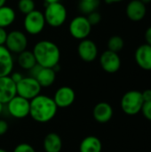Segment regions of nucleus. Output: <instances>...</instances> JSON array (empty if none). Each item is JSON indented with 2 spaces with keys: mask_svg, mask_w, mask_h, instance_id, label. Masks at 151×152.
<instances>
[{
  "mask_svg": "<svg viewBox=\"0 0 151 152\" xmlns=\"http://www.w3.org/2000/svg\"><path fill=\"white\" fill-rule=\"evenodd\" d=\"M58 107L53 98L39 94L29 102V116L38 123L51 121L56 115Z\"/></svg>",
  "mask_w": 151,
  "mask_h": 152,
  "instance_id": "f257e3e1",
  "label": "nucleus"
},
{
  "mask_svg": "<svg viewBox=\"0 0 151 152\" xmlns=\"http://www.w3.org/2000/svg\"><path fill=\"white\" fill-rule=\"evenodd\" d=\"M33 53L36 63L43 68H54L59 64L61 52L58 45L50 40H41L37 42L34 48Z\"/></svg>",
  "mask_w": 151,
  "mask_h": 152,
  "instance_id": "f03ea898",
  "label": "nucleus"
},
{
  "mask_svg": "<svg viewBox=\"0 0 151 152\" xmlns=\"http://www.w3.org/2000/svg\"><path fill=\"white\" fill-rule=\"evenodd\" d=\"M67 15V9L61 2L45 5L44 16L45 22L51 27H61L66 21Z\"/></svg>",
  "mask_w": 151,
  "mask_h": 152,
  "instance_id": "7ed1b4c3",
  "label": "nucleus"
},
{
  "mask_svg": "<svg viewBox=\"0 0 151 152\" xmlns=\"http://www.w3.org/2000/svg\"><path fill=\"white\" fill-rule=\"evenodd\" d=\"M144 101L142 92L132 90L125 93L121 99V109L129 116H133L141 112Z\"/></svg>",
  "mask_w": 151,
  "mask_h": 152,
  "instance_id": "20e7f679",
  "label": "nucleus"
},
{
  "mask_svg": "<svg viewBox=\"0 0 151 152\" xmlns=\"http://www.w3.org/2000/svg\"><path fill=\"white\" fill-rule=\"evenodd\" d=\"M41 86L36 78L31 77H23L19 83L16 84L17 95L31 101L35 97L40 94Z\"/></svg>",
  "mask_w": 151,
  "mask_h": 152,
  "instance_id": "39448f33",
  "label": "nucleus"
},
{
  "mask_svg": "<svg viewBox=\"0 0 151 152\" xmlns=\"http://www.w3.org/2000/svg\"><path fill=\"white\" fill-rule=\"evenodd\" d=\"M69 30L74 38L77 40H84L89 37L92 31V25L88 21L86 16L79 15L70 21Z\"/></svg>",
  "mask_w": 151,
  "mask_h": 152,
  "instance_id": "423d86ee",
  "label": "nucleus"
},
{
  "mask_svg": "<svg viewBox=\"0 0 151 152\" xmlns=\"http://www.w3.org/2000/svg\"><path fill=\"white\" fill-rule=\"evenodd\" d=\"M44 12L38 10H34L31 12L25 15L24 18V28L29 35H37L41 33L45 26Z\"/></svg>",
  "mask_w": 151,
  "mask_h": 152,
  "instance_id": "0eeeda50",
  "label": "nucleus"
},
{
  "mask_svg": "<svg viewBox=\"0 0 151 152\" xmlns=\"http://www.w3.org/2000/svg\"><path fill=\"white\" fill-rule=\"evenodd\" d=\"M4 46L12 53H20L27 49L28 38L26 35L20 30H12L8 33Z\"/></svg>",
  "mask_w": 151,
  "mask_h": 152,
  "instance_id": "6e6552de",
  "label": "nucleus"
},
{
  "mask_svg": "<svg viewBox=\"0 0 151 152\" xmlns=\"http://www.w3.org/2000/svg\"><path fill=\"white\" fill-rule=\"evenodd\" d=\"M29 102L19 95L13 97L8 103V111L10 115L15 118H25L29 115Z\"/></svg>",
  "mask_w": 151,
  "mask_h": 152,
  "instance_id": "1a4fd4ad",
  "label": "nucleus"
},
{
  "mask_svg": "<svg viewBox=\"0 0 151 152\" xmlns=\"http://www.w3.org/2000/svg\"><path fill=\"white\" fill-rule=\"evenodd\" d=\"M100 63L102 69L108 73H116L121 67V59L118 53L107 50L100 57Z\"/></svg>",
  "mask_w": 151,
  "mask_h": 152,
  "instance_id": "9d476101",
  "label": "nucleus"
},
{
  "mask_svg": "<svg viewBox=\"0 0 151 152\" xmlns=\"http://www.w3.org/2000/svg\"><path fill=\"white\" fill-rule=\"evenodd\" d=\"M77 53L84 61L92 62L98 56V47L93 40L86 38L81 40L77 46Z\"/></svg>",
  "mask_w": 151,
  "mask_h": 152,
  "instance_id": "9b49d317",
  "label": "nucleus"
},
{
  "mask_svg": "<svg viewBox=\"0 0 151 152\" xmlns=\"http://www.w3.org/2000/svg\"><path fill=\"white\" fill-rule=\"evenodd\" d=\"M17 95L16 84L12 80L10 76L0 77V102L7 104L13 97Z\"/></svg>",
  "mask_w": 151,
  "mask_h": 152,
  "instance_id": "f8f14e48",
  "label": "nucleus"
},
{
  "mask_svg": "<svg viewBox=\"0 0 151 152\" xmlns=\"http://www.w3.org/2000/svg\"><path fill=\"white\" fill-rule=\"evenodd\" d=\"M53 101L58 108H68L76 99L75 91L69 86H61L54 94Z\"/></svg>",
  "mask_w": 151,
  "mask_h": 152,
  "instance_id": "ddd939ff",
  "label": "nucleus"
},
{
  "mask_svg": "<svg viewBox=\"0 0 151 152\" xmlns=\"http://www.w3.org/2000/svg\"><path fill=\"white\" fill-rule=\"evenodd\" d=\"M125 12L127 17L134 22L141 21L144 19L147 13L146 4L140 0H132L128 3Z\"/></svg>",
  "mask_w": 151,
  "mask_h": 152,
  "instance_id": "4468645a",
  "label": "nucleus"
},
{
  "mask_svg": "<svg viewBox=\"0 0 151 152\" xmlns=\"http://www.w3.org/2000/svg\"><path fill=\"white\" fill-rule=\"evenodd\" d=\"M134 58L137 65L141 69L151 70V45L148 44L140 45L135 51Z\"/></svg>",
  "mask_w": 151,
  "mask_h": 152,
  "instance_id": "2eb2a0df",
  "label": "nucleus"
},
{
  "mask_svg": "<svg viewBox=\"0 0 151 152\" xmlns=\"http://www.w3.org/2000/svg\"><path fill=\"white\" fill-rule=\"evenodd\" d=\"M13 69L12 53L4 46L0 45V77L9 76Z\"/></svg>",
  "mask_w": 151,
  "mask_h": 152,
  "instance_id": "dca6fc26",
  "label": "nucleus"
},
{
  "mask_svg": "<svg viewBox=\"0 0 151 152\" xmlns=\"http://www.w3.org/2000/svg\"><path fill=\"white\" fill-rule=\"evenodd\" d=\"M93 118L101 123L104 124L109 122L113 117V109L108 102H99L95 105L93 110Z\"/></svg>",
  "mask_w": 151,
  "mask_h": 152,
  "instance_id": "f3484780",
  "label": "nucleus"
},
{
  "mask_svg": "<svg viewBox=\"0 0 151 152\" xmlns=\"http://www.w3.org/2000/svg\"><path fill=\"white\" fill-rule=\"evenodd\" d=\"M101 150L102 143L101 140L93 135L84 138L79 145L80 152H101Z\"/></svg>",
  "mask_w": 151,
  "mask_h": 152,
  "instance_id": "a211bd4d",
  "label": "nucleus"
},
{
  "mask_svg": "<svg viewBox=\"0 0 151 152\" xmlns=\"http://www.w3.org/2000/svg\"><path fill=\"white\" fill-rule=\"evenodd\" d=\"M43 146L45 152H61L62 148L61 138L56 133H50L44 137Z\"/></svg>",
  "mask_w": 151,
  "mask_h": 152,
  "instance_id": "6ab92c4d",
  "label": "nucleus"
},
{
  "mask_svg": "<svg viewBox=\"0 0 151 152\" xmlns=\"http://www.w3.org/2000/svg\"><path fill=\"white\" fill-rule=\"evenodd\" d=\"M35 78L41 87H49L55 81L56 72L51 68H42Z\"/></svg>",
  "mask_w": 151,
  "mask_h": 152,
  "instance_id": "aec40b11",
  "label": "nucleus"
},
{
  "mask_svg": "<svg viewBox=\"0 0 151 152\" xmlns=\"http://www.w3.org/2000/svg\"><path fill=\"white\" fill-rule=\"evenodd\" d=\"M16 14L14 10L10 7L4 5L0 7V28H6L13 23L15 20Z\"/></svg>",
  "mask_w": 151,
  "mask_h": 152,
  "instance_id": "412c9836",
  "label": "nucleus"
},
{
  "mask_svg": "<svg viewBox=\"0 0 151 152\" xmlns=\"http://www.w3.org/2000/svg\"><path fill=\"white\" fill-rule=\"evenodd\" d=\"M18 64L20 65V68L26 70H29L30 69H32L36 64V61L33 52L25 50L22 53H19Z\"/></svg>",
  "mask_w": 151,
  "mask_h": 152,
  "instance_id": "4be33fe9",
  "label": "nucleus"
},
{
  "mask_svg": "<svg viewBox=\"0 0 151 152\" xmlns=\"http://www.w3.org/2000/svg\"><path fill=\"white\" fill-rule=\"evenodd\" d=\"M100 5V0H87L80 1L78 4L79 11L85 15H88L95 11H97Z\"/></svg>",
  "mask_w": 151,
  "mask_h": 152,
  "instance_id": "5701e85b",
  "label": "nucleus"
},
{
  "mask_svg": "<svg viewBox=\"0 0 151 152\" xmlns=\"http://www.w3.org/2000/svg\"><path fill=\"white\" fill-rule=\"evenodd\" d=\"M125 45L124 39L119 36H113L108 41V50L118 53Z\"/></svg>",
  "mask_w": 151,
  "mask_h": 152,
  "instance_id": "b1692460",
  "label": "nucleus"
},
{
  "mask_svg": "<svg viewBox=\"0 0 151 152\" xmlns=\"http://www.w3.org/2000/svg\"><path fill=\"white\" fill-rule=\"evenodd\" d=\"M18 9L23 14H28L35 10L34 0H19Z\"/></svg>",
  "mask_w": 151,
  "mask_h": 152,
  "instance_id": "393cba45",
  "label": "nucleus"
},
{
  "mask_svg": "<svg viewBox=\"0 0 151 152\" xmlns=\"http://www.w3.org/2000/svg\"><path fill=\"white\" fill-rule=\"evenodd\" d=\"M86 18H87L88 21L90 22V24H91L92 26L97 25V24L100 23L101 20V13H100L99 12H97V11H95V12H93L88 14V15L86 16Z\"/></svg>",
  "mask_w": 151,
  "mask_h": 152,
  "instance_id": "a878e982",
  "label": "nucleus"
},
{
  "mask_svg": "<svg viewBox=\"0 0 151 152\" xmlns=\"http://www.w3.org/2000/svg\"><path fill=\"white\" fill-rule=\"evenodd\" d=\"M13 152H36L34 148L28 144V143H20L18 144L14 150H13Z\"/></svg>",
  "mask_w": 151,
  "mask_h": 152,
  "instance_id": "bb28decb",
  "label": "nucleus"
},
{
  "mask_svg": "<svg viewBox=\"0 0 151 152\" xmlns=\"http://www.w3.org/2000/svg\"><path fill=\"white\" fill-rule=\"evenodd\" d=\"M141 111L142 112L145 118L151 121V101L150 102H145L143 103Z\"/></svg>",
  "mask_w": 151,
  "mask_h": 152,
  "instance_id": "cd10ccee",
  "label": "nucleus"
},
{
  "mask_svg": "<svg viewBox=\"0 0 151 152\" xmlns=\"http://www.w3.org/2000/svg\"><path fill=\"white\" fill-rule=\"evenodd\" d=\"M8 124L5 120L0 119V136L4 135L8 131Z\"/></svg>",
  "mask_w": 151,
  "mask_h": 152,
  "instance_id": "c85d7f7f",
  "label": "nucleus"
},
{
  "mask_svg": "<svg viewBox=\"0 0 151 152\" xmlns=\"http://www.w3.org/2000/svg\"><path fill=\"white\" fill-rule=\"evenodd\" d=\"M8 33L6 32L5 28H0V45H4Z\"/></svg>",
  "mask_w": 151,
  "mask_h": 152,
  "instance_id": "c756f323",
  "label": "nucleus"
},
{
  "mask_svg": "<svg viewBox=\"0 0 151 152\" xmlns=\"http://www.w3.org/2000/svg\"><path fill=\"white\" fill-rule=\"evenodd\" d=\"M10 77L12 78V80L15 83V84H17V83H19L24 77L21 75V73H20V72H13L11 76H10Z\"/></svg>",
  "mask_w": 151,
  "mask_h": 152,
  "instance_id": "7c9ffc66",
  "label": "nucleus"
},
{
  "mask_svg": "<svg viewBox=\"0 0 151 152\" xmlns=\"http://www.w3.org/2000/svg\"><path fill=\"white\" fill-rule=\"evenodd\" d=\"M142 99L145 102H150L151 101V89H147L143 92H142Z\"/></svg>",
  "mask_w": 151,
  "mask_h": 152,
  "instance_id": "2f4dec72",
  "label": "nucleus"
},
{
  "mask_svg": "<svg viewBox=\"0 0 151 152\" xmlns=\"http://www.w3.org/2000/svg\"><path fill=\"white\" fill-rule=\"evenodd\" d=\"M145 40H146V44L151 45V26L147 28L145 32Z\"/></svg>",
  "mask_w": 151,
  "mask_h": 152,
  "instance_id": "473e14b6",
  "label": "nucleus"
},
{
  "mask_svg": "<svg viewBox=\"0 0 151 152\" xmlns=\"http://www.w3.org/2000/svg\"><path fill=\"white\" fill-rule=\"evenodd\" d=\"M60 0H44L45 5L47 4H55V3H59Z\"/></svg>",
  "mask_w": 151,
  "mask_h": 152,
  "instance_id": "72a5a7b5",
  "label": "nucleus"
},
{
  "mask_svg": "<svg viewBox=\"0 0 151 152\" xmlns=\"http://www.w3.org/2000/svg\"><path fill=\"white\" fill-rule=\"evenodd\" d=\"M124 0H105L107 4H115V3H120Z\"/></svg>",
  "mask_w": 151,
  "mask_h": 152,
  "instance_id": "f704fd0d",
  "label": "nucleus"
},
{
  "mask_svg": "<svg viewBox=\"0 0 151 152\" xmlns=\"http://www.w3.org/2000/svg\"><path fill=\"white\" fill-rule=\"evenodd\" d=\"M5 2H6V0H0V7L5 5Z\"/></svg>",
  "mask_w": 151,
  "mask_h": 152,
  "instance_id": "c9c22d12",
  "label": "nucleus"
},
{
  "mask_svg": "<svg viewBox=\"0 0 151 152\" xmlns=\"http://www.w3.org/2000/svg\"><path fill=\"white\" fill-rule=\"evenodd\" d=\"M140 1H142V2L143 4H150L151 2V0H140Z\"/></svg>",
  "mask_w": 151,
  "mask_h": 152,
  "instance_id": "e433bc0d",
  "label": "nucleus"
},
{
  "mask_svg": "<svg viewBox=\"0 0 151 152\" xmlns=\"http://www.w3.org/2000/svg\"><path fill=\"white\" fill-rule=\"evenodd\" d=\"M3 109H4V104H2V103L0 102V114H1L2 111H3Z\"/></svg>",
  "mask_w": 151,
  "mask_h": 152,
  "instance_id": "4c0bfd02",
  "label": "nucleus"
},
{
  "mask_svg": "<svg viewBox=\"0 0 151 152\" xmlns=\"http://www.w3.org/2000/svg\"><path fill=\"white\" fill-rule=\"evenodd\" d=\"M0 152H7V151H6L5 150H4V149H1V148H0Z\"/></svg>",
  "mask_w": 151,
  "mask_h": 152,
  "instance_id": "58836bf2",
  "label": "nucleus"
},
{
  "mask_svg": "<svg viewBox=\"0 0 151 152\" xmlns=\"http://www.w3.org/2000/svg\"><path fill=\"white\" fill-rule=\"evenodd\" d=\"M80 1H87V0H80Z\"/></svg>",
  "mask_w": 151,
  "mask_h": 152,
  "instance_id": "ea45409f",
  "label": "nucleus"
}]
</instances>
